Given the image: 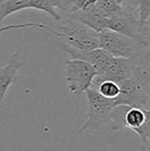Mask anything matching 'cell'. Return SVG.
Instances as JSON below:
<instances>
[{
  "instance_id": "obj_20",
  "label": "cell",
  "mask_w": 150,
  "mask_h": 151,
  "mask_svg": "<svg viewBox=\"0 0 150 151\" xmlns=\"http://www.w3.org/2000/svg\"><path fill=\"white\" fill-rule=\"evenodd\" d=\"M2 1H5V0H0V2H2Z\"/></svg>"
},
{
  "instance_id": "obj_9",
  "label": "cell",
  "mask_w": 150,
  "mask_h": 151,
  "mask_svg": "<svg viewBox=\"0 0 150 151\" xmlns=\"http://www.w3.org/2000/svg\"><path fill=\"white\" fill-rule=\"evenodd\" d=\"M19 52H14L8 63L3 67H0V105L3 102L6 91L16 80L20 69L24 65V62L19 59Z\"/></svg>"
},
{
  "instance_id": "obj_11",
  "label": "cell",
  "mask_w": 150,
  "mask_h": 151,
  "mask_svg": "<svg viewBox=\"0 0 150 151\" xmlns=\"http://www.w3.org/2000/svg\"><path fill=\"white\" fill-rule=\"evenodd\" d=\"M85 9L90 10V12L101 17H104V18H110V17L115 16L121 12L122 5L117 3L115 0H99Z\"/></svg>"
},
{
  "instance_id": "obj_14",
  "label": "cell",
  "mask_w": 150,
  "mask_h": 151,
  "mask_svg": "<svg viewBox=\"0 0 150 151\" xmlns=\"http://www.w3.org/2000/svg\"><path fill=\"white\" fill-rule=\"evenodd\" d=\"M90 88H95L98 93H100L102 96L109 99H115L119 95V86L118 83L113 80L104 79L101 81L92 82Z\"/></svg>"
},
{
  "instance_id": "obj_3",
  "label": "cell",
  "mask_w": 150,
  "mask_h": 151,
  "mask_svg": "<svg viewBox=\"0 0 150 151\" xmlns=\"http://www.w3.org/2000/svg\"><path fill=\"white\" fill-rule=\"evenodd\" d=\"M84 93L88 98V112L85 122L80 127L78 133L97 131L110 123L113 109L117 106L115 99L104 97L93 88H88Z\"/></svg>"
},
{
  "instance_id": "obj_1",
  "label": "cell",
  "mask_w": 150,
  "mask_h": 151,
  "mask_svg": "<svg viewBox=\"0 0 150 151\" xmlns=\"http://www.w3.org/2000/svg\"><path fill=\"white\" fill-rule=\"evenodd\" d=\"M119 95L115 98L117 106L140 107L150 110V76L147 69L139 66L128 77L117 82Z\"/></svg>"
},
{
  "instance_id": "obj_16",
  "label": "cell",
  "mask_w": 150,
  "mask_h": 151,
  "mask_svg": "<svg viewBox=\"0 0 150 151\" xmlns=\"http://www.w3.org/2000/svg\"><path fill=\"white\" fill-rule=\"evenodd\" d=\"M25 28H35V29H41V30H48V27L43 24L39 23H23V24H9L5 26L0 27V33L5 32L12 29H25Z\"/></svg>"
},
{
  "instance_id": "obj_5",
  "label": "cell",
  "mask_w": 150,
  "mask_h": 151,
  "mask_svg": "<svg viewBox=\"0 0 150 151\" xmlns=\"http://www.w3.org/2000/svg\"><path fill=\"white\" fill-rule=\"evenodd\" d=\"M48 31L58 37L63 38L65 44L75 50L90 52L99 48V33L83 24L69 26L63 25L60 27V30L48 29Z\"/></svg>"
},
{
  "instance_id": "obj_13",
  "label": "cell",
  "mask_w": 150,
  "mask_h": 151,
  "mask_svg": "<svg viewBox=\"0 0 150 151\" xmlns=\"http://www.w3.org/2000/svg\"><path fill=\"white\" fill-rule=\"evenodd\" d=\"M24 9H29V0H5L0 2V27L6 17Z\"/></svg>"
},
{
  "instance_id": "obj_12",
  "label": "cell",
  "mask_w": 150,
  "mask_h": 151,
  "mask_svg": "<svg viewBox=\"0 0 150 151\" xmlns=\"http://www.w3.org/2000/svg\"><path fill=\"white\" fill-rule=\"evenodd\" d=\"M128 2V6H124L128 9L142 24H148L150 18V0H123Z\"/></svg>"
},
{
  "instance_id": "obj_10",
  "label": "cell",
  "mask_w": 150,
  "mask_h": 151,
  "mask_svg": "<svg viewBox=\"0 0 150 151\" xmlns=\"http://www.w3.org/2000/svg\"><path fill=\"white\" fill-rule=\"evenodd\" d=\"M70 20L76 21L80 24L85 25L86 27L93 29L96 32H101L106 29V20L107 18L101 17L95 12L88 9L76 10L70 14Z\"/></svg>"
},
{
  "instance_id": "obj_4",
  "label": "cell",
  "mask_w": 150,
  "mask_h": 151,
  "mask_svg": "<svg viewBox=\"0 0 150 151\" xmlns=\"http://www.w3.org/2000/svg\"><path fill=\"white\" fill-rule=\"evenodd\" d=\"M106 29L126 36L143 46L149 45L148 24H142L130 10L123 6L119 14L107 18Z\"/></svg>"
},
{
  "instance_id": "obj_8",
  "label": "cell",
  "mask_w": 150,
  "mask_h": 151,
  "mask_svg": "<svg viewBox=\"0 0 150 151\" xmlns=\"http://www.w3.org/2000/svg\"><path fill=\"white\" fill-rule=\"evenodd\" d=\"M61 48H62V52H64L65 54L70 57V59H77V60H82L92 64L96 69L97 76L102 75L106 71V69L110 66L114 58L109 52H105L100 47L90 50V52H81V50H75V48L63 43L61 45Z\"/></svg>"
},
{
  "instance_id": "obj_7",
  "label": "cell",
  "mask_w": 150,
  "mask_h": 151,
  "mask_svg": "<svg viewBox=\"0 0 150 151\" xmlns=\"http://www.w3.org/2000/svg\"><path fill=\"white\" fill-rule=\"evenodd\" d=\"M99 47L113 57L138 58L140 56L141 47L145 46L117 32L104 29L99 32Z\"/></svg>"
},
{
  "instance_id": "obj_18",
  "label": "cell",
  "mask_w": 150,
  "mask_h": 151,
  "mask_svg": "<svg viewBox=\"0 0 150 151\" xmlns=\"http://www.w3.org/2000/svg\"><path fill=\"white\" fill-rule=\"evenodd\" d=\"M52 3L55 8H60V9L67 12L70 9V0H48Z\"/></svg>"
},
{
  "instance_id": "obj_6",
  "label": "cell",
  "mask_w": 150,
  "mask_h": 151,
  "mask_svg": "<svg viewBox=\"0 0 150 151\" xmlns=\"http://www.w3.org/2000/svg\"><path fill=\"white\" fill-rule=\"evenodd\" d=\"M65 80L70 93L81 95L90 88L96 76V69L85 61L70 59L65 62Z\"/></svg>"
},
{
  "instance_id": "obj_19",
  "label": "cell",
  "mask_w": 150,
  "mask_h": 151,
  "mask_svg": "<svg viewBox=\"0 0 150 151\" xmlns=\"http://www.w3.org/2000/svg\"><path fill=\"white\" fill-rule=\"evenodd\" d=\"M115 1L117 2V3L121 4V5H122V4H123V0H115Z\"/></svg>"
},
{
  "instance_id": "obj_15",
  "label": "cell",
  "mask_w": 150,
  "mask_h": 151,
  "mask_svg": "<svg viewBox=\"0 0 150 151\" xmlns=\"http://www.w3.org/2000/svg\"><path fill=\"white\" fill-rule=\"evenodd\" d=\"M29 9L41 10L50 14L56 21L62 20V17L57 12V8H55L48 0H29Z\"/></svg>"
},
{
  "instance_id": "obj_17",
  "label": "cell",
  "mask_w": 150,
  "mask_h": 151,
  "mask_svg": "<svg viewBox=\"0 0 150 151\" xmlns=\"http://www.w3.org/2000/svg\"><path fill=\"white\" fill-rule=\"evenodd\" d=\"M96 0H70V9L69 14L74 12L76 10H81L88 8L90 5L94 4Z\"/></svg>"
},
{
  "instance_id": "obj_2",
  "label": "cell",
  "mask_w": 150,
  "mask_h": 151,
  "mask_svg": "<svg viewBox=\"0 0 150 151\" xmlns=\"http://www.w3.org/2000/svg\"><path fill=\"white\" fill-rule=\"evenodd\" d=\"M150 110L140 107L126 105L116 106L113 109L110 125L112 129L126 127L135 132L145 145H149L150 140Z\"/></svg>"
}]
</instances>
